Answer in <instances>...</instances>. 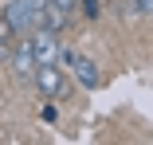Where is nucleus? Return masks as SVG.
<instances>
[{"mask_svg": "<svg viewBox=\"0 0 153 145\" xmlns=\"http://www.w3.org/2000/svg\"><path fill=\"white\" fill-rule=\"evenodd\" d=\"M36 86L43 90V98H67L71 94V82H67V75H63V67L59 63H51V67H36Z\"/></svg>", "mask_w": 153, "mask_h": 145, "instance_id": "nucleus-2", "label": "nucleus"}, {"mask_svg": "<svg viewBox=\"0 0 153 145\" xmlns=\"http://www.w3.org/2000/svg\"><path fill=\"white\" fill-rule=\"evenodd\" d=\"M8 59H12V43L0 39V63H8Z\"/></svg>", "mask_w": 153, "mask_h": 145, "instance_id": "nucleus-8", "label": "nucleus"}, {"mask_svg": "<svg viewBox=\"0 0 153 145\" xmlns=\"http://www.w3.org/2000/svg\"><path fill=\"white\" fill-rule=\"evenodd\" d=\"M32 51H36V67H51V63H59V39H55V32H47V27H36L32 32Z\"/></svg>", "mask_w": 153, "mask_h": 145, "instance_id": "nucleus-3", "label": "nucleus"}, {"mask_svg": "<svg viewBox=\"0 0 153 145\" xmlns=\"http://www.w3.org/2000/svg\"><path fill=\"white\" fill-rule=\"evenodd\" d=\"M39 118H43V122H51V126H55V122H59V110H55V106H51V102H47V106H43V110H39Z\"/></svg>", "mask_w": 153, "mask_h": 145, "instance_id": "nucleus-7", "label": "nucleus"}, {"mask_svg": "<svg viewBox=\"0 0 153 145\" xmlns=\"http://www.w3.org/2000/svg\"><path fill=\"white\" fill-rule=\"evenodd\" d=\"M0 39H4V43H16L20 39V32H16V24L4 16V12H0Z\"/></svg>", "mask_w": 153, "mask_h": 145, "instance_id": "nucleus-6", "label": "nucleus"}, {"mask_svg": "<svg viewBox=\"0 0 153 145\" xmlns=\"http://www.w3.org/2000/svg\"><path fill=\"white\" fill-rule=\"evenodd\" d=\"M8 67H12V75H16V78H32V75H36V51H32V36L16 39Z\"/></svg>", "mask_w": 153, "mask_h": 145, "instance_id": "nucleus-4", "label": "nucleus"}, {"mask_svg": "<svg viewBox=\"0 0 153 145\" xmlns=\"http://www.w3.org/2000/svg\"><path fill=\"white\" fill-rule=\"evenodd\" d=\"M39 12H43V0H8L4 4V16L16 24L20 36H32L39 27Z\"/></svg>", "mask_w": 153, "mask_h": 145, "instance_id": "nucleus-1", "label": "nucleus"}, {"mask_svg": "<svg viewBox=\"0 0 153 145\" xmlns=\"http://www.w3.org/2000/svg\"><path fill=\"white\" fill-rule=\"evenodd\" d=\"M67 71L75 75V82L82 86V90H98V86H102V75H98V63H94V59H82V55H75V63H71Z\"/></svg>", "mask_w": 153, "mask_h": 145, "instance_id": "nucleus-5", "label": "nucleus"}]
</instances>
